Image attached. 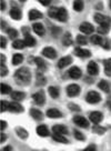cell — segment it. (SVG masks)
I'll return each mask as SVG.
<instances>
[{"instance_id": "54", "label": "cell", "mask_w": 111, "mask_h": 151, "mask_svg": "<svg viewBox=\"0 0 111 151\" xmlns=\"http://www.w3.org/2000/svg\"><path fill=\"white\" fill-rule=\"evenodd\" d=\"M6 139H7V136H6L5 133L2 132V133H1V142H5Z\"/></svg>"}, {"instance_id": "31", "label": "cell", "mask_w": 111, "mask_h": 151, "mask_svg": "<svg viewBox=\"0 0 111 151\" xmlns=\"http://www.w3.org/2000/svg\"><path fill=\"white\" fill-rule=\"evenodd\" d=\"M83 1L82 0H74V9L76 11H82L83 10Z\"/></svg>"}, {"instance_id": "5", "label": "cell", "mask_w": 111, "mask_h": 151, "mask_svg": "<svg viewBox=\"0 0 111 151\" xmlns=\"http://www.w3.org/2000/svg\"><path fill=\"white\" fill-rule=\"evenodd\" d=\"M32 99L35 100V102L37 104L43 106L45 102H46V94H45V92L42 90H40V91H38V92H36V93L33 94Z\"/></svg>"}, {"instance_id": "59", "label": "cell", "mask_w": 111, "mask_h": 151, "mask_svg": "<svg viewBox=\"0 0 111 151\" xmlns=\"http://www.w3.org/2000/svg\"><path fill=\"white\" fill-rule=\"evenodd\" d=\"M110 109H111V106H110Z\"/></svg>"}, {"instance_id": "52", "label": "cell", "mask_w": 111, "mask_h": 151, "mask_svg": "<svg viewBox=\"0 0 111 151\" xmlns=\"http://www.w3.org/2000/svg\"><path fill=\"white\" fill-rule=\"evenodd\" d=\"M22 30H23V35H26V36H28V35H29V28H27V27H23Z\"/></svg>"}, {"instance_id": "51", "label": "cell", "mask_w": 111, "mask_h": 151, "mask_svg": "<svg viewBox=\"0 0 111 151\" xmlns=\"http://www.w3.org/2000/svg\"><path fill=\"white\" fill-rule=\"evenodd\" d=\"M6 9V1L5 0H1V11H4Z\"/></svg>"}, {"instance_id": "22", "label": "cell", "mask_w": 111, "mask_h": 151, "mask_svg": "<svg viewBox=\"0 0 111 151\" xmlns=\"http://www.w3.org/2000/svg\"><path fill=\"white\" fill-rule=\"evenodd\" d=\"M10 17L12 19H14V20H20L21 17H22L20 9H18V8H12V9L10 10Z\"/></svg>"}, {"instance_id": "33", "label": "cell", "mask_w": 111, "mask_h": 151, "mask_svg": "<svg viewBox=\"0 0 111 151\" xmlns=\"http://www.w3.org/2000/svg\"><path fill=\"white\" fill-rule=\"evenodd\" d=\"M25 46H26V42H25V40H20V39H17V40H14V42H12V47H14V49H22Z\"/></svg>"}, {"instance_id": "1", "label": "cell", "mask_w": 111, "mask_h": 151, "mask_svg": "<svg viewBox=\"0 0 111 151\" xmlns=\"http://www.w3.org/2000/svg\"><path fill=\"white\" fill-rule=\"evenodd\" d=\"M14 80L20 86H28L31 81V72L27 67H22L14 72Z\"/></svg>"}, {"instance_id": "29", "label": "cell", "mask_w": 111, "mask_h": 151, "mask_svg": "<svg viewBox=\"0 0 111 151\" xmlns=\"http://www.w3.org/2000/svg\"><path fill=\"white\" fill-rule=\"evenodd\" d=\"M53 140H56L57 142H60V143H68V139L63 137V134H59V133H55L53 136Z\"/></svg>"}, {"instance_id": "3", "label": "cell", "mask_w": 111, "mask_h": 151, "mask_svg": "<svg viewBox=\"0 0 111 151\" xmlns=\"http://www.w3.org/2000/svg\"><path fill=\"white\" fill-rule=\"evenodd\" d=\"M86 99H87V101H88L89 104H94L101 101V96L98 93L97 91H89Z\"/></svg>"}, {"instance_id": "41", "label": "cell", "mask_w": 111, "mask_h": 151, "mask_svg": "<svg viewBox=\"0 0 111 151\" xmlns=\"http://www.w3.org/2000/svg\"><path fill=\"white\" fill-rule=\"evenodd\" d=\"M74 138H76L77 140H80V141H83V140H84V136H83L80 131H78V130H74Z\"/></svg>"}, {"instance_id": "49", "label": "cell", "mask_w": 111, "mask_h": 151, "mask_svg": "<svg viewBox=\"0 0 111 151\" xmlns=\"http://www.w3.org/2000/svg\"><path fill=\"white\" fill-rule=\"evenodd\" d=\"M97 149H96V146L94 145H90L89 147H87V149H84L83 151H96Z\"/></svg>"}, {"instance_id": "14", "label": "cell", "mask_w": 111, "mask_h": 151, "mask_svg": "<svg viewBox=\"0 0 111 151\" xmlns=\"http://www.w3.org/2000/svg\"><path fill=\"white\" fill-rule=\"evenodd\" d=\"M74 53L80 58H88L91 56V52L87 50V49H82V48H76L74 49Z\"/></svg>"}, {"instance_id": "17", "label": "cell", "mask_w": 111, "mask_h": 151, "mask_svg": "<svg viewBox=\"0 0 111 151\" xmlns=\"http://www.w3.org/2000/svg\"><path fill=\"white\" fill-rule=\"evenodd\" d=\"M47 117H49V118H60V117H62V113H61L58 109L51 108V109H48V111H47Z\"/></svg>"}, {"instance_id": "36", "label": "cell", "mask_w": 111, "mask_h": 151, "mask_svg": "<svg viewBox=\"0 0 111 151\" xmlns=\"http://www.w3.org/2000/svg\"><path fill=\"white\" fill-rule=\"evenodd\" d=\"M46 82H47L46 78H45L41 73H38V75H37V81H36L37 86H43Z\"/></svg>"}, {"instance_id": "13", "label": "cell", "mask_w": 111, "mask_h": 151, "mask_svg": "<svg viewBox=\"0 0 111 151\" xmlns=\"http://www.w3.org/2000/svg\"><path fill=\"white\" fill-rule=\"evenodd\" d=\"M56 19H58L61 22H66L67 19H68V12H67V10L65 8H59L58 14H57V18Z\"/></svg>"}, {"instance_id": "50", "label": "cell", "mask_w": 111, "mask_h": 151, "mask_svg": "<svg viewBox=\"0 0 111 151\" xmlns=\"http://www.w3.org/2000/svg\"><path fill=\"white\" fill-rule=\"evenodd\" d=\"M6 128H7V122L5 120H1V130H5Z\"/></svg>"}, {"instance_id": "32", "label": "cell", "mask_w": 111, "mask_h": 151, "mask_svg": "<svg viewBox=\"0 0 111 151\" xmlns=\"http://www.w3.org/2000/svg\"><path fill=\"white\" fill-rule=\"evenodd\" d=\"M103 65H105V72H106V75L111 76V58L105 60V61H103Z\"/></svg>"}, {"instance_id": "11", "label": "cell", "mask_w": 111, "mask_h": 151, "mask_svg": "<svg viewBox=\"0 0 111 151\" xmlns=\"http://www.w3.org/2000/svg\"><path fill=\"white\" fill-rule=\"evenodd\" d=\"M80 31H82L83 33H87V35H90L94 31V28L91 24L89 22H83V24H80Z\"/></svg>"}, {"instance_id": "46", "label": "cell", "mask_w": 111, "mask_h": 151, "mask_svg": "<svg viewBox=\"0 0 111 151\" xmlns=\"http://www.w3.org/2000/svg\"><path fill=\"white\" fill-rule=\"evenodd\" d=\"M0 39H1V48H2V49H5V48L7 47V39H6L4 36L0 38Z\"/></svg>"}, {"instance_id": "57", "label": "cell", "mask_w": 111, "mask_h": 151, "mask_svg": "<svg viewBox=\"0 0 111 151\" xmlns=\"http://www.w3.org/2000/svg\"><path fill=\"white\" fill-rule=\"evenodd\" d=\"M110 8H111V0H110Z\"/></svg>"}, {"instance_id": "43", "label": "cell", "mask_w": 111, "mask_h": 151, "mask_svg": "<svg viewBox=\"0 0 111 151\" xmlns=\"http://www.w3.org/2000/svg\"><path fill=\"white\" fill-rule=\"evenodd\" d=\"M8 104H9V102H7L5 100L1 101V112H5V111L8 110Z\"/></svg>"}, {"instance_id": "55", "label": "cell", "mask_w": 111, "mask_h": 151, "mask_svg": "<svg viewBox=\"0 0 111 151\" xmlns=\"http://www.w3.org/2000/svg\"><path fill=\"white\" fill-rule=\"evenodd\" d=\"M5 61H6L5 55H1V65H5Z\"/></svg>"}, {"instance_id": "7", "label": "cell", "mask_w": 111, "mask_h": 151, "mask_svg": "<svg viewBox=\"0 0 111 151\" xmlns=\"http://www.w3.org/2000/svg\"><path fill=\"white\" fill-rule=\"evenodd\" d=\"M102 118H103V116H102L101 112H99V111H94V112H91L90 113V116H89V120L93 122L94 124H99V123L101 122Z\"/></svg>"}, {"instance_id": "37", "label": "cell", "mask_w": 111, "mask_h": 151, "mask_svg": "<svg viewBox=\"0 0 111 151\" xmlns=\"http://www.w3.org/2000/svg\"><path fill=\"white\" fill-rule=\"evenodd\" d=\"M92 131L94 132V133H99V134H103L105 132H106V129L103 127H100V126H98V124H96L94 127L92 128Z\"/></svg>"}, {"instance_id": "10", "label": "cell", "mask_w": 111, "mask_h": 151, "mask_svg": "<svg viewBox=\"0 0 111 151\" xmlns=\"http://www.w3.org/2000/svg\"><path fill=\"white\" fill-rule=\"evenodd\" d=\"M68 73H69L70 78H72V79H79L82 76V71H81V69H79L78 67H72V68H70Z\"/></svg>"}, {"instance_id": "39", "label": "cell", "mask_w": 111, "mask_h": 151, "mask_svg": "<svg viewBox=\"0 0 111 151\" xmlns=\"http://www.w3.org/2000/svg\"><path fill=\"white\" fill-rule=\"evenodd\" d=\"M8 35H9V38L14 39V40H16V38H18V31L16 29H9L8 30Z\"/></svg>"}, {"instance_id": "40", "label": "cell", "mask_w": 111, "mask_h": 151, "mask_svg": "<svg viewBox=\"0 0 111 151\" xmlns=\"http://www.w3.org/2000/svg\"><path fill=\"white\" fill-rule=\"evenodd\" d=\"M77 42L81 46H84V45H87V38L84 36H78L77 37Z\"/></svg>"}, {"instance_id": "44", "label": "cell", "mask_w": 111, "mask_h": 151, "mask_svg": "<svg viewBox=\"0 0 111 151\" xmlns=\"http://www.w3.org/2000/svg\"><path fill=\"white\" fill-rule=\"evenodd\" d=\"M7 73H8V69H7V67H6L5 65H1V72H0L1 77H6Z\"/></svg>"}, {"instance_id": "20", "label": "cell", "mask_w": 111, "mask_h": 151, "mask_svg": "<svg viewBox=\"0 0 111 151\" xmlns=\"http://www.w3.org/2000/svg\"><path fill=\"white\" fill-rule=\"evenodd\" d=\"M42 14L37 9H32L29 11V19L30 20H37V19H41Z\"/></svg>"}, {"instance_id": "45", "label": "cell", "mask_w": 111, "mask_h": 151, "mask_svg": "<svg viewBox=\"0 0 111 151\" xmlns=\"http://www.w3.org/2000/svg\"><path fill=\"white\" fill-rule=\"evenodd\" d=\"M60 32H61L60 28H57V27H53V28H52V33H53V36H55V37H57Z\"/></svg>"}, {"instance_id": "23", "label": "cell", "mask_w": 111, "mask_h": 151, "mask_svg": "<svg viewBox=\"0 0 111 151\" xmlns=\"http://www.w3.org/2000/svg\"><path fill=\"white\" fill-rule=\"evenodd\" d=\"M16 133H17V136H18L19 138H21V139H27L28 136H29V133H28L27 130L21 127L16 128Z\"/></svg>"}, {"instance_id": "24", "label": "cell", "mask_w": 111, "mask_h": 151, "mask_svg": "<svg viewBox=\"0 0 111 151\" xmlns=\"http://www.w3.org/2000/svg\"><path fill=\"white\" fill-rule=\"evenodd\" d=\"M30 114H31V117L33 119H36V120H42L43 119V114L40 110H38V109H31L30 110Z\"/></svg>"}, {"instance_id": "19", "label": "cell", "mask_w": 111, "mask_h": 151, "mask_svg": "<svg viewBox=\"0 0 111 151\" xmlns=\"http://www.w3.org/2000/svg\"><path fill=\"white\" fill-rule=\"evenodd\" d=\"M33 31L37 33L38 36H45V33H46V31H45V27L42 26V24H33Z\"/></svg>"}, {"instance_id": "28", "label": "cell", "mask_w": 111, "mask_h": 151, "mask_svg": "<svg viewBox=\"0 0 111 151\" xmlns=\"http://www.w3.org/2000/svg\"><path fill=\"white\" fill-rule=\"evenodd\" d=\"M35 62H36V65L38 66V68L40 69V70L42 71H45L47 69V67H46V62L42 60L41 58H39V57H36L35 58Z\"/></svg>"}, {"instance_id": "48", "label": "cell", "mask_w": 111, "mask_h": 151, "mask_svg": "<svg viewBox=\"0 0 111 151\" xmlns=\"http://www.w3.org/2000/svg\"><path fill=\"white\" fill-rule=\"evenodd\" d=\"M38 1H39L41 5L46 6V7H47V6L50 5V2H51V0H38Z\"/></svg>"}, {"instance_id": "30", "label": "cell", "mask_w": 111, "mask_h": 151, "mask_svg": "<svg viewBox=\"0 0 111 151\" xmlns=\"http://www.w3.org/2000/svg\"><path fill=\"white\" fill-rule=\"evenodd\" d=\"M25 42H26V46H28V47H33V46L36 45V39H35L32 36L28 35V36H26V38H25Z\"/></svg>"}, {"instance_id": "53", "label": "cell", "mask_w": 111, "mask_h": 151, "mask_svg": "<svg viewBox=\"0 0 111 151\" xmlns=\"http://www.w3.org/2000/svg\"><path fill=\"white\" fill-rule=\"evenodd\" d=\"M2 151H12V147L11 146H7L4 148V150Z\"/></svg>"}, {"instance_id": "16", "label": "cell", "mask_w": 111, "mask_h": 151, "mask_svg": "<svg viewBox=\"0 0 111 151\" xmlns=\"http://www.w3.org/2000/svg\"><path fill=\"white\" fill-rule=\"evenodd\" d=\"M88 72H89V75H91V76L98 75V72H99V67H98V65L94 61H90V62H89V65H88Z\"/></svg>"}, {"instance_id": "56", "label": "cell", "mask_w": 111, "mask_h": 151, "mask_svg": "<svg viewBox=\"0 0 111 151\" xmlns=\"http://www.w3.org/2000/svg\"><path fill=\"white\" fill-rule=\"evenodd\" d=\"M19 1H21V2H25V1H26V0H19Z\"/></svg>"}, {"instance_id": "4", "label": "cell", "mask_w": 111, "mask_h": 151, "mask_svg": "<svg viewBox=\"0 0 111 151\" xmlns=\"http://www.w3.org/2000/svg\"><path fill=\"white\" fill-rule=\"evenodd\" d=\"M80 91H81V88L76 83H71L67 87V94H68V97H71V98L77 97L80 93Z\"/></svg>"}, {"instance_id": "58", "label": "cell", "mask_w": 111, "mask_h": 151, "mask_svg": "<svg viewBox=\"0 0 111 151\" xmlns=\"http://www.w3.org/2000/svg\"><path fill=\"white\" fill-rule=\"evenodd\" d=\"M32 151H37V150H32Z\"/></svg>"}, {"instance_id": "38", "label": "cell", "mask_w": 111, "mask_h": 151, "mask_svg": "<svg viewBox=\"0 0 111 151\" xmlns=\"http://www.w3.org/2000/svg\"><path fill=\"white\" fill-rule=\"evenodd\" d=\"M58 10H59V8H56V7H52L51 9H49V11H48V14H49V17H50V18H57Z\"/></svg>"}, {"instance_id": "47", "label": "cell", "mask_w": 111, "mask_h": 151, "mask_svg": "<svg viewBox=\"0 0 111 151\" xmlns=\"http://www.w3.org/2000/svg\"><path fill=\"white\" fill-rule=\"evenodd\" d=\"M69 108L71 109L72 111H79V110H80V108H79L78 106H76V104H70Z\"/></svg>"}, {"instance_id": "12", "label": "cell", "mask_w": 111, "mask_h": 151, "mask_svg": "<svg viewBox=\"0 0 111 151\" xmlns=\"http://www.w3.org/2000/svg\"><path fill=\"white\" fill-rule=\"evenodd\" d=\"M37 133L38 136H40V137H48L50 134V131H49V129H48L47 126L41 124V126H38L37 127Z\"/></svg>"}, {"instance_id": "15", "label": "cell", "mask_w": 111, "mask_h": 151, "mask_svg": "<svg viewBox=\"0 0 111 151\" xmlns=\"http://www.w3.org/2000/svg\"><path fill=\"white\" fill-rule=\"evenodd\" d=\"M71 62H72V58H71L70 56H66V57H63V58H61L60 60H59V62H58V67H59L60 69H62V68H65V67L69 66Z\"/></svg>"}, {"instance_id": "42", "label": "cell", "mask_w": 111, "mask_h": 151, "mask_svg": "<svg viewBox=\"0 0 111 151\" xmlns=\"http://www.w3.org/2000/svg\"><path fill=\"white\" fill-rule=\"evenodd\" d=\"M109 28H110V27H106V26H100V27L98 28V32H99V33H102V35H106V33H108V31H109Z\"/></svg>"}, {"instance_id": "27", "label": "cell", "mask_w": 111, "mask_h": 151, "mask_svg": "<svg viewBox=\"0 0 111 151\" xmlns=\"http://www.w3.org/2000/svg\"><path fill=\"white\" fill-rule=\"evenodd\" d=\"M22 61H23V56L21 53H16V55H14V57H12V65L18 66Z\"/></svg>"}, {"instance_id": "35", "label": "cell", "mask_w": 111, "mask_h": 151, "mask_svg": "<svg viewBox=\"0 0 111 151\" xmlns=\"http://www.w3.org/2000/svg\"><path fill=\"white\" fill-rule=\"evenodd\" d=\"M49 94L51 96V98H58L59 97V89L58 88H56V87H49Z\"/></svg>"}, {"instance_id": "34", "label": "cell", "mask_w": 111, "mask_h": 151, "mask_svg": "<svg viewBox=\"0 0 111 151\" xmlns=\"http://www.w3.org/2000/svg\"><path fill=\"white\" fill-rule=\"evenodd\" d=\"M0 91H1V93L2 94H7V93H10L11 92V87L9 85H7V83H1L0 86Z\"/></svg>"}, {"instance_id": "25", "label": "cell", "mask_w": 111, "mask_h": 151, "mask_svg": "<svg viewBox=\"0 0 111 151\" xmlns=\"http://www.w3.org/2000/svg\"><path fill=\"white\" fill-rule=\"evenodd\" d=\"M72 42H74V40H72V36H71V33L66 32L65 36H63V38H62V43L68 47V46H71Z\"/></svg>"}, {"instance_id": "2", "label": "cell", "mask_w": 111, "mask_h": 151, "mask_svg": "<svg viewBox=\"0 0 111 151\" xmlns=\"http://www.w3.org/2000/svg\"><path fill=\"white\" fill-rule=\"evenodd\" d=\"M94 20H96V22H98L100 26L110 27V24H111V18H110V17L103 16V14H94Z\"/></svg>"}, {"instance_id": "26", "label": "cell", "mask_w": 111, "mask_h": 151, "mask_svg": "<svg viewBox=\"0 0 111 151\" xmlns=\"http://www.w3.org/2000/svg\"><path fill=\"white\" fill-rule=\"evenodd\" d=\"M99 88L102 90V91H105V92H109L110 91V83H109V81L107 80H101L99 82Z\"/></svg>"}, {"instance_id": "21", "label": "cell", "mask_w": 111, "mask_h": 151, "mask_svg": "<svg viewBox=\"0 0 111 151\" xmlns=\"http://www.w3.org/2000/svg\"><path fill=\"white\" fill-rule=\"evenodd\" d=\"M25 97H26V94L22 91H14V92H11V98L14 101H21L22 99H25Z\"/></svg>"}, {"instance_id": "8", "label": "cell", "mask_w": 111, "mask_h": 151, "mask_svg": "<svg viewBox=\"0 0 111 151\" xmlns=\"http://www.w3.org/2000/svg\"><path fill=\"white\" fill-rule=\"evenodd\" d=\"M42 55L49 59H55L57 58V51L52 47H46L42 50Z\"/></svg>"}, {"instance_id": "9", "label": "cell", "mask_w": 111, "mask_h": 151, "mask_svg": "<svg viewBox=\"0 0 111 151\" xmlns=\"http://www.w3.org/2000/svg\"><path fill=\"white\" fill-rule=\"evenodd\" d=\"M8 110L11 111V112H22L23 108L19 102L14 101V102H9L8 104Z\"/></svg>"}, {"instance_id": "18", "label": "cell", "mask_w": 111, "mask_h": 151, "mask_svg": "<svg viewBox=\"0 0 111 151\" xmlns=\"http://www.w3.org/2000/svg\"><path fill=\"white\" fill-rule=\"evenodd\" d=\"M52 130L55 133H59V134H67L68 133V129L62 124H56V126H53Z\"/></svg>"}, {"instance_id": "6", "label": "cell", "mask_w": 111, "mask_h": 151, "mask_svg": "<svg viewBox=\"0 0 111 151\" xmlns=\"http://www.w3.org/2000/svg\"><path fill=\"white\" fill-rule=\"evenodd\" d=\"M74 122L76 123L77 126H79V127H82V128L89 127V121L84 118V117H82V116H74Z\"/></svg>"}]
</instances>
